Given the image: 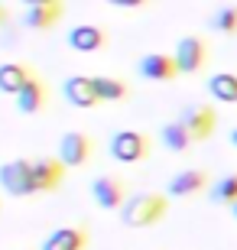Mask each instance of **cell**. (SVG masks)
I'll return each mask as SVG.
<instances>
[{"label": "cell", "instance_id": "1", "mask_svg": "<svg viewBox=\"0 0 237 250\" xmlns=\"http://www.w3.org/2000/svg\"><path fill=\"white\" fill-rule=\"evenodd\" d=\"M166 211H169V195H163V192H133L127 202H124V208H120V224H124V228H133V231L153 228V224H159L166 218Z\"/></svg>", "mask_w": 237, "mask_h": 250}, {"label": "cell", "instance_id": "2", "mask_svg": "<svg viewBox=\"0 0 237 250\" xmlns=\"http://www.w3.org/2000/svg\"><path fill=\"white\" fill-rule=\"evenodd\" d=\"M108 153L110 159H117L124 166H133V163H143L153 153V140L143 130H114L108 140Z\"/></svg>", "mask_w": 237, "mask_h": 250}, {"label": "cell", "instance_id": "3", "mask_svg": "<svg viewBox=\"0 0 237 250\" xmlns=\"http://www.w3.org/2000/svg\"><path fill=\"white\" fill-rule=\"evenodd\" d=\"M0 188L13 198H26L36 195V179H33V159L29 156H17L0 163Z\"/></svg>", "mask_w": 237, "mask_h": 250}, {"label": "cell", "instance_id": "4", "mask_svg": "<svg viewBox=\"0 0 237 250\" xmlns=\"http://www.w3.org/2000/svg\"><path fill=\"white\" fill-rule=\"evenodd\" d=\"M55 156L62 159L65 169H82L88 166V159L94 156V140L85 133V130H65L59 137V149Z\"/></svg>", "mask_w": 237, "mask_h": 250}, {"label": "cell", "instance_id": "5", "mask_svg": "<svg viewBox=\"0 0 237 250\" xmlns=\"http://www.w3.org/2000/svg\"><path fill=\"white\" fill-rule=\"evenodd\" d=\"M62 17H65L62 0H29L23 7V26L29 33H49L52 26H59Z\"/></svg>", "mask_w": 237, "mask_h": 250}, {"label": "cell", "instance_id": "6", "mask_svg": "<svg viewBox=\"0 0 237 250\" xmlns=\"http://www.w3.org/2000/svg\"><path fill=\"white\" fill-rule=\"evenodd\" d=\"M175 121L189 130V137L195 140V143H201V140H208L211 133H215V127H218V114H215L211 104H185Z\"/></svg>", "mask_w": 237, "mask_h": 250}, {"label": "cell", "instance_id": "7", "mask_svg": "<svg viewBox=\"0 0 237 250\" xmlns=\"http://www.w3.org/2000/svg\"><path fill=\"white\" fill-rule=\"evenodd\" d=\"M91 198L101 211H120L127 202V182L117 176H94L91 179Z\"/></svg>", "mask_w": 237, "mask_h": 250}, {"label": "cell", "instance_id": "8", "mask_svg": "<svg viewBox=\"0 0 237 250\" xmlns=\"http://www.w3.org/2000/svg\"><path fill=\"white\" fill-rule=\"evenodd\" d=\"M137 75L140 78H146V82H175L179 78V65H175V56H169V52H143V56L137 59Z\"/></svg>", "mask_w": 237, "mask_h": 250}, {"label": "cell", "instance_id": "9", "mask_svg": "<svg viewBox=\"0 0 237 250\" xmlns=\"http://www.w3.org/2000/svg\"><path fill=\"white\" fill-rule=\"evenodd\" d=\"M62 94L65 101L78 107V111H91L101 107V98L94 91V75H65L62 78Z\"/></svg>", "mask_w": 237, "mask_h": 250}, {"label": "cell", "instance_id": "10", "mask_svg": "<svg viewBox=\"0 0 237 250\" xmlns=\"http://www.w3.org/2000/svg\"><path fill=\"white\" fill-rule=\"evenodd\" d=\"M65 42H68V49L72 52H101V49L110 42V33L104 26H98V23H75V26H68V36H65Z\"/></svg>", "mask_w": 237, "mask_h": 250}, {"label": "cell", "instance_id": "11", "mask_svg": "<svg viewBox=\"0 0 237 250\" xmlns=\"http://www.w3.org/2000/svg\"><path fill=\"white\" fill-rule=\"evenodd\" d=\"M175 65H179V72L182 75H195L201 72L205 65H208V42L201 36H182L175 42Z\"/></svg>", "mask_w": 237, "mask_h": 250}, {"label": "cell", "instance_id": "12", "mask_svg": "<svg viewBox=\"0 0 237 250\" xmlns=\"http://www.w3.org/2000/svg\"><path fill=\"white\" fill-rule=\"evenodd\" d=\"M33 179H36V195H52L65 182V166L59 156H33Z\"/></svg>", "mask_w": 237, "mask_h": 250}, {"label": "cell", "instance_id": "13", "mask_svg": "<svg viewBox=\"0 0 237 250\" xmlns=\"http://www.w3.org/2000/svg\"><path fill=\"white\" fill-rule=\"evenodd\" d=\"M88 241H91L88 224H62V228L46 234V241L39 244V250H85Z\"/></svg>", "mask_w": 237, "mask_h": 250}, {"label": "cell", "instance_id": "14", "mask_svg": "<svg viewBox=\"0 0 237 250\" xmlns=\"http://www.w3.org/2000/svg\"><path fill=\"white\" fill-rule=\"evenodd\" d=\"M205 188H211V179L205 169H182V172H175L166 182V195L169 198H189V195H198Z\"/></svg>", "mask_w": 237, "mask_h": 250}, {"label": "cell", "instance_id": "15", "mask_svg": "<svg viewBox=\"0 0 237 250\" xmlns=\"http://www.w3.org/2000/svg\"><path fill=\"white\" fill-rule=\"evenodd\" d=\"M49 84L43 82V78H33V82L23 88V91L13 98V107H17L20 114H26V117H36V114H43L49 107Z\"/></svg>", "mask_w": 237, "mask_h": 250}, {"label": "cell", "instance_id": "16", "mask_svg": "<svg viewBox=\"0 0 237 250\" xmlns=\"http://www.w3.org/2000/svg\"><path fill=\"white\" fill-rule=\"evenodd\" d=\"M36 78V72L26 62H0V91L17 98L29 82Z\"/></svg>", "mask_w": 237, "mask_h": 250}, {"label": "cell", "instance_id": "17", "mask_svg": "<svg viewBox=\"0 0 237 250\" xmlns=\"http://www.w3.org/2000/svg\"><path fill=\"white\" fill-rule=\"evenodd\" d=\"M94 91H98L101 104H114V101H124L130 98V84L117 75H94Z\"/></svg>", "mask_w": 237, "mask_h": 250}, {"label": "cell", "instance_id": "18", "mask_svg": "<svg viewBox=\"0 0 237 250\" xmlns=\"http://www.w3.org/2000/svg\"><path fill=\"white\" fill-rule=\"evenodd\" d=\"M208 94L221 104H237V72H218L208 78Z\"/></svg>", "mask_w": 237, "mask_h": 250}, {"label": "cell", "instance_id": "19", "mask_svg": "<svg viewBox=\"0 0 237 250\" xmlns=\"http://www.w3.org/2000/svg\"><path fill=\"white\" fill-rule=\"evenodd\" d=\"M159 140H163V146L172 149V153H185V149L195 143V140L189 137V130H185L179 121H166L163 127H159Z\"/></svg>", "mask_w": 237, "mask_h": 250}, {"label": "cell", "instance_id": "20", "mask_svg": "<svg viewBox=\"0 0 237 250\" xmlns=\"http://www.w3.org/2000/svg\"><path fill=\"white\" fill-rule=\"evenodd\" d=\"M208 198L218 205H237V172H228V176H221L218 182H211L208 188Z\"/></svg>", "mask_w": 237, "mask_h": 250}, {"label": "cell", "instance_id": "21", "mask_svg": "<svg viewBox=\"0 0 237 250\" xmlns=\"http://www.w3.org/2000/svg\"><path fill=\"white\" fill-rule=\"evenodd\" d=\"M211 29L221 33V36H237V3L228 7H218L211 13Z\"/></svg>", "mask_w": 237, "mask_h": 250}, {"label": "cell", "instance_id": "22", "mask_svg": "<svg viewBox=\"0 0 237 250\" xmlns=\"http://www.w3.org/2000/svg\"><path fill=\"white\" fill-rule=\"evenodd\" d=\"M110 7H124V10H137V7H143L140 0H110Z\"/></svg>", "mask_w": 237, "mask_h": 250}, {"label": "cell", "instance_id": "23", "mask_svg": "<svg viewBox=\"0 0 237 250\" xmlns=\"http://www.w3.org/2000/svg\"><path fill=\"white\" fill-rule=\"evenodd\" d=\"M7 17H10V10L3 7V3H0V23H7Z\"/></svg>", "mask_w": 237, "mask_h": 250}, {"label": "cell", "instance_id": "24", "mask_svg": "<svg viewBox=\"0 0 237 250\" xmlns=\"http://www.w3.org/2000/svg\"><path fill=\"white\" fill-rule=\"evenodd\" d=\"M231 146H237V127L231 130Z\"/></svg>", "mask_w": 237, "mask_h": 250}, {"label": "cell", "instance_id": "25", "mask_svg": "<svg viewBox=\"0 0 237 250\" xmlns=\"http://www.w3.org/2000/svg\"><path fill=\"white\" fill-rule=\"evenodd\" d=\"M231 214H234V218H237V205H234V208H231Z\"/></svg>", "mask_w": 237, "mask_h": 250}, {"label": "cell", "instance_id": "26", "mask_svg": "<svg viewBox=\"0 0 237 250\" xmlns=\"http://www.w3.org/2000/svg\"><path fill=\"white\" fill-rule=\"evenodd\" d=\"M0 208H3V198H0Z\"/></svg>", "mask_w": 237, "mask_h": 250}]
</instances>
